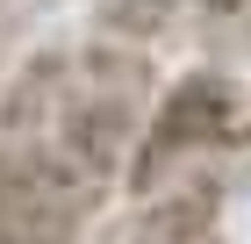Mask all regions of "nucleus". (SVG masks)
Segmentation results:
<instances>
[{"mask_svg": "<svg viewBox=\"0 0 251 244\" xmlns=\"http://www.w3.org/2000/svg\"><path fill=\"white\" fill-rule=\"evenodd\" d=\"M65 72H72L65 51H36V57L15 72V86L0 94V130H7V136H29L36 122H58V108H65Z\"/></svg>", "mask_w": 251, "mask_h": 244, "instance_id": "4", "label": "nucleus"}, {"mask_svg": "<svg viewBox=\"0 0 251 244\" xmlns=\"http://www.w3.org/2000/svg\"><path fill=\"white\" fill-rule=\"evenodd\" d=\"M223 216V187L201 180V187H173V194H144V216H136L129 244H201Z\"/></svg>", "mask_w": 251, "mask_h": 244, "instance_id": "3", "label": "nucleus"}, {"mask_svg": "<svg viewBox=\"0 0 251 244\" xmlns=\"http://www.w3.org/2000/svg\"><path fill=\"white\" fill-rule=\"evenodd\" d=\"M94 22H100V36H115V43H151L179 22V0H100Z\"/></svg>", "mask_w": 251, "mask_h": 244, "instance_id": "5", "label": "nucleus"}, {"mask_svg": "<svg viewBox=\"0 0 251 244\" xmlns=\"http://www.w3.org/2000/svg\"><path fill=\"white\" fill-rule=\"evenodd\" d=\"M94 208H100V187L79 180L50 144L0 151V244H79Z\"/></svg>", "mask_w": 251, "mask_h": 244, "instance_id": "1", "label": "nucleus"}, {"mask_svg": "<svg viewBox=\"0 0 251 244\" xmlns=\"http://www.w3.org/2000/svg\"><path fill=\"white\" fill-rule=\"evenodd\" d=\"M208 7H237V0H208Z\"/></svg>", "mask_w": 251, "mask_h": 244, "instance_id": "6", "label": "nucleus"}, {"mask_svg": "<svg viewBox=\"0 0 251 244\" xmlns=\"http://www.w3.org/2000/svg\"><path fill=\"white\" fill-rule=\"evenodd\" d=\"M237 130V86L223 72H187L165 86V101L151 108V122L136 130L129 151V194H158L187 158H201L208 144Z\"/></svg>", "mask_w": 251, "mask_h": 244, "instance_id": "2", "label": "nucleus"}]
</instances>
